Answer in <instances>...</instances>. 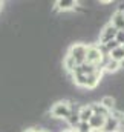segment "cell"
<instances>
[{
	"mask_svg": "<svg viewBox=\"0 0 124 132\" xmlns=\"http://www.w3.org/2000/svg\"><path fill=\"white\" fill-rule=\"evenodd\" d=\"M87 46L89 45H84V43H74L70 48H69V52L67 55H70L75 63L80 66L83 63H86V55H87Z\"/></svg>",
	"mask_w": 124,
	"mask_h": 132,
	"instance_id": "cell-1",
	"label": "cell"
},
{
	"mask_svg": "<svg viewBox=\"0 0 124 132\" xmlns=\"http://www.w3.org/2000/svg\"><path fill=\"white\" fill-rule=\"evenodd\" d=\"M51 115L55 120H64L66 121V118L70 115V101H67V100L57 101L51 109Z\"/></svg>",
	"mask_w": 124,
	"mask_h": 132,
	"instance_id": "cell-2",
	"label": "cell"
},
{
	"mask_svg": "<svg viewBox=\"0 0 124 132\" xmlns=\"http://www.w3.org/2000/svg\"><path fill=\"white\" fill-rule=\"evenodd\" d=\"M103 62V54L96 45H89L87 46V55H86V63L93 66H100Z\"/></svg>",
	"mask_w": 124,
	"mask_h": 132,
	"instance_id": "cell-3",
	"label": "cell"
},
{
	"mask_svg": "<svg viewBox=\"0 0 124 132\" xmlns=\"http://www.w3.org/2000/svg\"><path fill=\"white\" fill-rule=\"evenodd\" d=\"M117 34H118V29H117L115 26H112L110 23H107V25L100 31V35H98L100 45H106V43L115 40V38H117Z\"/></svg>",
	"mask_w": 124,
	"mask_h": 132,
	"instance_id": "cell-4",
	"label": "cell"
},
{
	"mask_svg": "<svg viewBox=\"0 0 124 132\" xmlns=\"http://www.w3.org/2000/svg\"><path fill=\"white\" fill-rule=\"evenodd\" d=\"M55 5H57V9L61 12H67V11L78 8V2H75V0H57Z\"/></svg>",
	"mask_w": 124,
	"mask_h": 132,
	"instance_id": "cell-5",
	"label": "cell"
},
{
	"mask_svg": "<svg viewBox=\"0 0 124 132\" xmlns=\"http://www.w3.org/2000/svg\"><path fill=\"white\" fill-rule=\"evenodd\" d=\"M110 25L115 26L118 31H124V12L115 11V12L110 15Z\"/></svg>",
	"mask_w": 124,
	"mask_h": 132,
	"instance_id": "cell-6",
	"label": "cell"
},
{
	"mask_svg": "<svg viewBox=\"0 0 124 132\" xmlns=\"http://www.w3.org/2000/svg\"><path fill=\"white\" fill-rule=\"evenodd\" d=\"M121 128L120 121L117 118H113L112 115H109L106 118V123H104V128H103V132H118V129Z\"/></svg>",
	"mask_w": 124,
	"mask_h": 132,
	"instance_id": "cell-7",
	"label": "cell"
},
{
	"mask_svg": "<svg viewBox=\"0 0 124 132\" xmlns=\"http://www.w3.org/2000/svg\"><path fill=\"white\" fill-rule=\"evenodd\" d=\"M106 118L107 117H101V115H95L93 114V117L89 120V125H91V128H92L93 132L96 131H103V128H104V123H106Z\"/></svg>",
	"mask_w": 124,
	"mask_h": 132,
	"instance_id": "cell-8",
	"label": "cell"
},
{
	"mask_svg": "<svg viewBox=\"0 0 124 132\" xmlns=\"http://www.w3.org/2000/svg\"><path fill=\"white\" fill-rule=\"evenodd\" d=\"M93 117V111L91 104H83L80 109V120L84 123H89V120Z\"/></svg>",
	"mask_w": 124,
	"mask_h": 132,
	"instance_id": "cell-9",
	"label": "cell"
},
{
	"mask_svg": "<svg viewBox=\"0 0 124 132\" xmlns=\"http://www.w3.org/2000/svg\"><path fill=\"white\" fill-rule=\"evenodd\" d=\"M107 111H113V109H117V98L115 97H112V95H106V97H103L101 98V101H100Z\"/></svg>",
	"mask_w": 124,
	"mask_h": 132,
	"instance_id": "cell-10",
	"label": "cell"
},
{
	"mask_svg": "<svg viewBox=\"0 0 124 132\" xmlns=\"http://www.w3.org/2000/svg\"><path fill=\"white\" fill-rule=\"evenodd\" d=\"M66 123L70 128H77L81 123V120H80V111H70V115L66 118Z\"/></svg>",
	"mask_w": 124,
	"mask_h": 132,
	"instance_id": "cell-11",
	"label": "cell"
},
{
	"mask_svg": "<svg viewBox=\"0 0 124 132\" xmlns=\"http://www.w3.org/2000/svg\"><path fill=\"white\" fill-rule=\"evenodd\" d=\"M92 106V111L95 115H101V117H109L110 115V111H107L101 103H91Z\"/></svg>",
	"mask_w": 124,
	"mask_h": 132,
	"instance_id": "cell-12",
	"label": "cell"
},
{
	"mask_svg": "<svg viewBox=\"0 0 124 132\" xmlns=\"http://www.w3.org/2000/svg\"><path fill=\"white\" fill-rule=\"evenodd\" d=\"M120 69H121L120 63L115 62V60H112V59H110V60L106 63V66H104V72H107V74H117Z\"/></svg>",
	"mask_w": 124,
	"mask_h": 132,
	"instance_id": "cell-13",
	"label": "cell"
},
{
	"mask_svg": "<svg viewBox=\"0 0 124 132\" xmlns=\"http://www.w3.org/2000/svg\"><path fill=\"white\" fill-rule=\"evenodd\" d=\"M110 59H112V60H115V62H118V63H121V62L124 60V48H123V46H120V48L113 49V51L110 52Z\"/></svg>",
	"mask_w": 124,
	"mask_h": 132,
	"instance_id": "cell-14",
	"label": "cell"
},
{
	"mask_svg": "<svg viewBox=\"0 0 124 132\" xmlns=\"http://www.w3.org/2000/svg\"><path fill=\"white\" fill-rule=\"evenodd\" d=\"M75 132H93V131H92V128H91V125H89V123L81 121V123L75 128Z\"/></svg>",
	"mask_w": 124,
	"mask_h": 132,
	"instance_id": "cell-15",
	"label": "cell"
},
{
	"mask_svg": "<svg viewBox=\"0 0 124 132\" xmlns=\"http://www.w3.org/2000/svg\"><path fill=\"white\" fill-rule=\"evenodd\" d=\"M104 46H106V49H107L109 52H112L113 49H117V48H120L121 45H120V43H118L117 40H112V42H109V43H106Z\"/></svg>",
	"mask_w": 124,
	"mask_h": 132,
	"instance_id": "cell-16",
	"label": "cell"
},
{
	"mask_svg": "<svg viewBox=\"0 0 124 132\" xmlns=\"http://www.w3.org/2000/svg\"><path fill=\"white\" fill-rule=\"evenodd\" d=\"M23 132H37V129H26V131H23Z\"/></svg>",
	"mask_w": 124,
	"mask_h": 132,
	"instance_id": "cell-17",
	"label": "cell"
},
{
	"mask_svg": "<svg viewBox=\"0 0 124 132\" xmlns=\"http://www.w3.org/2000/svg\"><path fill=\"white\" fill-rule=\"evenodd\" d=\"M61 132H75L74 129H64V131H61Z\"/></svg>",
	"mask_w": 124,
	"mask_h": 132,
	"instance_id": "cell-18",
	"label": "cell"
},
{
	"mask_svg": "<svg viewBox=\"0 0 124 132\" xmlns=\"http://www.w3.org/2000/svg\"><path fill=\"white\" fill-rule=\"evenodd\" d=\"M120 66H121V69H124V60L121 62V63H120Z\"/></svg>",
	"mask_w": 124,
	"mask_h": 132,
	"instance_id": "cell-19",
	"label": "cell"
},
{
	"mask_svg": "<svg viewBox=\"0 0 124 132\" xmlns=\"http://www.w3.org/2000/svg\"><path fill=\"white\" fill-rule=\"evenodd\" d=\"M2 6H3V3H2V2H0V9H2Z\"/></svg>",
	"mask_w": 124,
	"mask_h": 132,
	"instance_id": "cell-20",
	"label": "cell"
},
{
	"mask_svg": "<svg viewBox=\"0 0 124 132\" xmlns=\"http://www.w3.org/2000/svg\"><path fill=\"white\" fill-rule=\"evenodd\" d=\"M37 132H46V131H41V129H40V131H37Z\"/></svg>",
	"mask_w": 124,
	"mask_h": 132,
	"instance_id": "cell-21",
	"label": "cell"
},
{
	"mask_svg": "<svg viewBox=\"0 0 124 132\" xmlns=\"http://www.w3.org/2000/svg\"><path fill=\"white\" fill-rule=\"evenodd\" d=\"M123 48H124V45H123Z\"/></svg>",
	"mask_w": 124,
	"mask_h": 132,
	"instance_id": "cell-22",
	"label": "cell"
}]
</instances>
